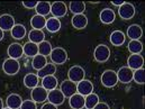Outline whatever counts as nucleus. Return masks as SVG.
I'll use <instances>...</instances> for the list:
<instances>
[{
	"mask_svg": "<svg viewBox=\"0 0 145 109\" xmlns=\"http://www.w3.org/2000/svg\"><path fill=\"white\" fill-rule=\"evenodd\" d=\"M93 109H110V107L108 106V104L99 101V102H98V104L95 106V108H93Z\"/></svg>",
	"mask_w": 145,
	"mask_h": 109,
	"instance_id": "obj_39",
	"label": "nucleus"
},
{
	"mask_svg": "<svg viewBox=\"0 0 145 109\" xmlns=\"http://www.w3.org/2000/svg\"><path fill=\"white\" fill-rule=\"evenodd\" d=\"M57 84H59V81L55 75H48V76H45L42 79V87L44 89H46L47 91L56 89Z\"/></svg>",
	"mask_w": 145,
	"mask_h": 109,
	"instance_id": "obj_22",
	"label": "nucleus"
},
{
	"mask_svg": "<svg viewBox=\"0 0 145 109\" xmlns=\"http://www.w3.org/2000/svg\"><path fill=\"white\" fill-rule=\"evenodd\" d=\"M51 62L55 65H62L68 61V52L63 47H54L50 54Z\"/></svg>",
	"mask_w": 145,
	"mask_h": 109,
	"instance_id": "obj_1",
	"label": "nucleus"
},
{
	"mask_svg": "<svg viewBox=\"0 0 145 109\" xmlns=\"http://www.w3.org/2000/svg\"><path fill=\"white\" fill-rule=\"evenodd\" d=\"M76 92L80 93L83 97L92 93L93 92V84H92V82L90 80H86V79H83L82 81L78 82L76 83Z\"/></svg>",
	"mask_w": 145,
	"mask_h": 109,
	"instance_id": "obj_13",
	"label": "nucleus"
},
{
	"mask_svg": "<svg viewBox=\"0 0 145 109\" xmlns=\"http://www.w3.org/2000/svg\"><path fill=\"white\" fill-rule=\"evenodd\" d=\"M19 109H37V104L34 102L32 99L31 100H23V104Z\"/></svg>",
	"mask_w": 145,
	"mask_h": 109,
	"instance_id": "obj_37",
	"label": "nucleus"
},
{
	"mask_svg": "<svg viewBox=\"0 0 145 109\" xmlns=\"http://www.w3.org/2000/svg\"><path fill=\"white\" fill-rule=\"evenodd\" d=\"M144 65V57L142 56V54H132L128 56L127 59V67L135 71L138 69H142Z\"/></svg>",
	"mask_w": 145,
	"mask_h": 109,
	"instance_id": "obj_9",
	"label": "nucleus"
},
{
	"mask_svg": "<svg viewBox=\"0 0 145 109\" xmlns=\"http://www.w3.org/2000/svg\"><path fill=\"white\" fill-rule=\"evenodd\" d=\"M124 2H125V1H121V0H115V1H111V3H112L114 6H117V7H120Z\"/></svg>",
	"mask_w": 145,
	"mask_h": 109,
	"instance_id": "obj_41",
	"label": "nucleus"
},
{
	"mask_svg": "<svg viewBox=\"0 0 145 109\" xmlns=\"http://www.w3.org/2000/svg\"><path fill=\"white\" fill-rule=\"evenodd\" d=\"M35 10H36V15L45 17L48 14H51V3L47 1H38Z\"/></svg>",
	"mask_w": 145,
	"mask_h": 109,
	"instance_id": "obj_28",
	"label": "nucleus"
},
{
	"mask_svg": "<svg viewBox=\"0 0 145 109\" xmlns=\"http://www.w3.org/2000/svg\"><path fill=\"white\" fill-rule=\"evenodd\" d=\"M99 19L103 24L105 25H110L115 22L116 19V14L111 8H104L100 14H99Z\"/></svg>",
	"mask_w": 145,
	"mask_h": 109,
	"instance_id": "obj_16",
	"label": "nucleus"
},
{
	"mask_svg": "<svg viewBox=\"0 0 145 109\" xmlns=\"http://www.w3.org/2000/svg\"><path fill=\"white\" fill-rule=\"evenodd\" d=\"M99 96L95 92L88 95L84 97V108L86 109H93L95 106L99 102Z\"/></svg>",
	"mask_w": 145,
	"mask_h": 109,
	"instance_id": "obj_31",
	"label": "nucleus"
},
{
	"mask_svg": "<svg viewBox=\"0 0 145 109\" xmlns=\"http://www.w3.org/2000/svg\"><path fill=\"white\" fill-rule=\"evenodd\" d=\"M47 64V57L43 56V55H39L37 54L36 56L33 57V61H32V67L36 70V71H39L42 68H44L45 65Z\"/></svg>",
	"mask_w": 145,
	"mask_h": 109,
	"instance_id": "obj_34",
	"label": "nucleus"
},
{
	"mask_svg": "<svg viewBox=\"0 0 145 109\" xmlns=\"http://www.w3.org/2000/svg\"><path fill=\"white\" fill-rule=\"evenodd\" d=\"M39 83V78L37 76L36 73H27L24 76V86L28 89L36 88Z\"/></svg>",
	"mask_w": 145,
	"mask_h": 109,
	"instance_id": "obj_25",
	"label": "nucleus"
},
{
	"mask_svg": "<svg viewBox=\"0 0 145 109\" xmlns=\"http://www.w3.org/2000/svg\"><path fill=\"white\" fill-rule=\"evenodd\" d=\"M71 24L75 29H84L88 26V17L84 14L73 15L71 19Z\"/></svg>",
	"mask_w": 145,
	"mask_h": 109,
	"instance_id": "obj_18",
	"label": "nucleus"
},
{
	"mask_svg": "<svg viewBox=\"0 0 145 109\" xmlns=\"http://www.w3.org/2000/svg\"><path fill=\"white\" fill-rule=\"evenodd\" d=\"M3 37H5V32H3V31L0 28V42L3 39Z\"/></svg>",
	"mask_w": 145,
	"mask_h": 109,
	"instance_id": "obj_42",
	"label": "nucleus"
},
{
	"mask_svg": "<svg viewBox=\"0 0 145 109\" xmlns=\"http://www.w3.org/2000/svg\"><path fill=\"white\" fill-rule=\"evenodd\" d=\"M38 1H23V6L27 9H35Z\"/></svg>",
	"mask_w": 145,
	"mask_h": 109,
	"instance_id": "obj_38",
	"label": "nucleus"
},
{
	"mask_svg": "<svg viewBox=\"0 0 145 109\" xmlns=\"http://www.w3.org/2000/svg\"><path fill=\"white\" fill-rule=\"evenodd\" d=\"M69 9L73 15L83 14L86 10V3L83 1H71L69 5Z\"/></svg>",
	"mask_w": 145,
	"mask_h": 109,
	"instance_id": "obj_32",
	"label": "nucleus"
},
{
	"mask_svg": "<svg viewBox=\"0 0 145 109\" xmlns=\"http://www.w3.org/2000/svg\"><path fill=\"white\" fill-rule=\"evenodd\" d=\"M68 12V7L63 1H56L51 3V14L55 18H62L67 15Z\"/></svg>",
	"mask_w": 145,
	"mask_h": 109,
	"instance_id": "obj_7",
	"label": "nucleus"
},
{
	"mask_svg": "<svg viewBox=\"0 0 145 109\" xmlns=\"http://www.w3.org/2000/svg\"><path fill=\"white\" fill-rule=\"evenodd\" d=\"M3 109H10V108H8V107H6V108H5V107H3Z\"/></svg>",
	"mask_w": 145,
	"mask_h": 109,
	"instance_id": "obj_44",
	"label": "nucleus"
},
{
	"mask_svg": "<svg viewBox=\"0 0 145 109\" xmlns=\"http://www.w3.org/2000/svg\"><path fill=\"white\" fill-rule=\"evenodd\" d=\"M100 81H101V84L104 87H106V88H114L118 83L117 73L114 70H106L101 74Z\"/></svg>",
	"mask_w": 145,
	"mask_h": 109,
	"instance_id": "obj_5",
	"label": "nucleus"
},
{
	"mask_svg": "<svg viewBox=\"0 0 145 109\" xmlns=\"http://www.w3.org/2000/svg\"><path fill=\"white\" fill-rule=\"evenodd\" d=\"M19 70H20V63L18 60L8 57L2 63V71L7 75H15L19 72Z\"/></svg>",
	"mask_w": 145,
	"mask_h": 109,
	"instance_id": "obj_3",
	"label": "nucleus"
},
{
	"mask_svg": "<svg viewBox=\"0 0 145 109\" xmlns=\"http://www.w3.org/2000/svg\"><path fill=\"white\" fill-rule=\"evenodd\" d=\"M27 34V31H26V27L23 25V24H16L12 29L10 31V35L14 39H17V40H20L23 39L24 37L26 36Z\"/></svg>",
	"mask_w": 145,
	"mask_h": 109,
	"instance_id": "obj_24",
	"label": "nucleus"
},
{
	"mask_svg": "<svg viewBox=\"0 0 145 109\" xmlns=\"http://www.w3.org/2000/svg\"><path fill=\"white\" fill-rule=\"evenodd\" d=\"M93 57L99 63L107 62L110 57V48L106 44H99L93 51Z\"/></svg>",
	"mask_w": 145,
	"mask_h": 109,
	"instance_id": "obj_2",
	"label": "nucleus"
},
{
	"mask_svg": "<svg viewBox=\"0 0 145 109\" xmlns=\"http://www.w3.org/2000/svg\"><path fill=\"white\" fill-rule=\"evenodd\" d=\"M7 54L10 59H14V60H19L23 57L24 55V48H23V45H20L19 43H11L9 46H8V50H7Z\"/></svg>",
	"mask_w": 145,
	"mask_h": 109,
	"instance_id": "obj_11",
	"label": "nucleus"
},
{
	"mask_svg": "<svg viewBox=\"0 0 145 109\" xmlns=\"http://www.w3.org/2000/svg\"><path fill=\"white\" fill-rule=\"evenodd\" d=\"M23 48H24V55H26L27 57H34L38 54V45L29 40L23 45Z\"/></svg>",
	"mask_w": 145,
	"mask_h": 109,
	"instance_id": "obj_27",
	"label": "nucleus"
},
{
	"mask_svg": "<svg viewBox=\"0 0 145 109\" xmlns=\"http://www.w3.org/2000/svg\"><path fill=\"white\" fill-rule=\"evenodd\" d=\"M7 107L10 109H19L23 104V98L18 93H10L6 100Z\"/></svg>",
	"mask_w": 145,
	"mask_h": 109,
	"instance_id": "obj_19",
	"label": "nucleus"
},
{
	"mask_svg": "<svg viewBox=\"0 0 145 109\" xmlns=\"http://www.w3.org/2000/svg\"><path fill=\"white\" fill-rule=\"evenodd\" d=\"M47 100H48V102H51L55 106H60V105H63V102L65 101V97L60 89H54V90L48 91Z\"/></svg>",
	"mask_w": 145,
	"mask_h": 109,
	"instance_id": "obj_12",
	"label": "nucleus"
},
{
	"mask_svg": "<svg viewBox=\"0 0 145 109\" xmlns=\"http://www.w3.org/2000/svg\"><path fill=\"white\" fill-rule=\"evenodd\" d=\"M28 39H29V42L35 43V44L38 45L40 42L45 40V34H44L43 31L32 29V31H29V33H28Z\"/></svg>",
	"mask_w": 145,
	"mask_h": 109,
	"instance_id": "obj_30",
	"label": "nucleus"
},
{
	"mask_svg": "<svg viewBox=\"0 0 145 109\" xmlns=\"http://www.w3.org/2000/svg\"><path fill=\"white\" fill-rule=\"evenodd\" d=\"M47 95H48V91L46 89L37 86L36 88L32 89L31 98L36 104H43V102H45V100H47Z\"/></svg>",
	"mask_w": 145,
	"mask_h": 109,
	"instance_id": "obj_8",
	"label": "nucleus"
},
{
	"mask_svg": "<svg viewBox=\"0 0 145 109\" xmlns=\"http://www.w3.org/2000/svg\"><path fill=\"white\" fill-rule=\"evenodd\" d=\"M60 90L62 91L65 98H70L74 93H76V83L70 81L69 79L64 80L60 86Z\"/></svg>",
	"mask_w": 145,
	"mask_h": 109,
	"instance_id": "obj_14",
	"label": "nucleus"
},
{
	"mask_svg": "<svg viewBox=\"0 0 145 109\" xmlns=\"http://www.w3.org/2000/svg\"><path fill=\"white\" fill-rule=\"evenodd\" d=\"M133 81H135L137 84H144L145 82V71L144 69H138L133 71Z\"/></svg>",
	"mask_w": 145,
	"mask_h": 109,
	"instance_id": "obj_36",
	"label": "nucleus"
},
{
	"mask_svg": "<svg viewBox=\"0 0 145 109\" xmlns=\"http://www.w3.org/2000/svg\"><path fill=\"white\" fill-rule=\"evenodd\" d=\"M40 109H57V106H55L51 102H45V104H43Z\"/></svg>",
	"mask_w": 145,
	"mask_h": 109,
	"instance_id": "obj_40",
	"label": "nucleus"
},
{
	"mask_svg": "<svg viewBox=\"0 0 145 109\" xmlns=\"http://www.w3.org/2000/svg\"><path fill=\"white\" fill-rule=\"evenodd\" d=\"M0 109H3V101L1 98H0Z\"/></svg>",
	"mask_w": 145,
	"mask_h": 109,
	"instance_id": "obj_43",
	"label": "nucleus"
},
{
	"mask_svg": "<svg viewBox=\"0 0 145 109\" xmlns=\"http://www.w3.org/2000/svg\"><path fill=\"white\" fill-rule=\"evenodd\" d=\"M127 48L131 54H141L143 51V44L141 40H129L127 44Z\"/></svg>",
	"mask_w": 145,
	"mask_h": 109,
	"instance_id": "obj_35",
	"label": "nucleus"
},
{
	"mask_svg": "<svg viewBox=\"0 0 145 109\" xmlns=\"http://www.w3.org/2000/svg\"><path fill=\"white\" fill-rule=\"evenodd\" d=\"M52 50H53V46L48 40H43L38 44V54L39 55H43V56L47 57L51 54Z\"/></svg>",
	"mask_w": 145,
	"mask_h": 109,
	"instance_id": "obj_33",
	"label": "nucleus"
},
{
	"mask_svg": "<svg viewBox=\"0 0 145 109\" xmlns=\"http://www.w3.org/2000/svg\"><path fill=\"white\" fill-rule=\"evenodd\" d=\"M68 76H69L70 81H72L74 83H78V82H80V81H82L84 79L86 71L80 65H73L68 71Z\"/></svg>",
	"mask_w": 145,
	"mask_h": 109,
	"instance_id": "obj_6",
	"label": "nucleus"
},
{
	"mask_svg": "<svg viewBox=\"0 0 145 109\" xmlns=\"http://www.w3.org/2000/svg\"><path fill=\"white\" fill-rule=\"evenodd\" d=\"M55 73H56V65L53 64L52 62L51 63L47 62V64L44 68H42L39 71H37V76L39 79H43V78L48 76V75H54Z\"/></svg>",
	"mask_w": 145,
	"mask_h": 109,
	"instance_id": "obj_26",
	"label": "nucleus"
},
{
	"mask_svg": "<svg viewBox=\"0 0 145 109\" xmlns=\"http://www.w3.org/2000/svg\"><path fill=\"white\" fill-rule=\"evenodd\" d=\"M109 40H110V43L114 46H121V45H124V43L126 40V35H125L124 32L117 29V31L111 32L110 37H109Z\"/></svg>",
	"mask_w": 145,
	"mask_h": 109,
	"instance_id": "obj_20",
	"label": "nucleus"
},
{
	"mask_svg": "<svg viewBox=\"0 0 145 109\" xmlns=\"http://www.w3.org/2000/svg\"><path fill=\"white\" fill-rule=\"evenodd\" d=\"M116 73H117L118 82H120V83L128 84V83H131L133 81V70H131L128 67L119 68V70Z\"/></svg>",
	"mask_w": 145,
	"mask_h": 109,
	"instance_id": "obj_10",
	"label": "nucleus"
},
{
	"mask_svg": "<svg viewBox=\"0 0 145 109\" xmlns=\"http://www.w3.org/2000/svg\"><path fill=\"white\" fill-rule=\"evenodd\" d=\"M15 25H16V20L14 16H11L10 14H3L0 16V28L3 32L11 31Z\"/></svg>",
	"mask_w": 145,
	"mask_h": 109,
	"instance_id": "obj_15",
	"label": "nucleus"
},
{
	"mask_svg": "<svg viewBox=\"0 0 145 109\" xmlns=\"http://www.w3.org/2000/svg\"><path fill=\"white\" fill-rule=\"evenodd\" d=\"M45 25H46V19L43 16L34 15L31 19V26L33 27V29L42 31L43 28H45Z\"/></svg>",
	"mask_w": 145,
	"mask_h": 109,
	"instance_id": "obj_29",
	"label": "nucleus"
},
{
	"mask_svg": "<svg viewBox=\"0 0 145 109\" xmlns=\"http://www.w3.org/2000/svg\"><path fill=\"white\" fill-rule=\"evenodd\" d=\"M136 9L135 6L131 2H124L120 7H118V15L124 20H129L135 16Z\"/></svg>",
	"mask_w": 145,
	"mask_h": 109,
	"instance_id": "obj_4",
	"label": "nucleus"
},
{
	"mask_svg": "<svg viewBox=\"0 0 145 109\" xmlns=\"http://www.w3.org/2000/svg\"><path fill=\"white\" fill-rule=\"evenodd\" d=\"M126 35L131 40H140V38L143 36V29L140 25L132 24V25L128 26Z\"/></svg>",
	"mask_w": 145,
	"mask_h": 109,
	"instance_id": "obj_17",
	"label": "nucleus"
},
{
	"mask_svg": "<svg viewBox=\"0 0 145 109\" xmlns=\"http://www.w3.org/2000/svg\"><path fill=\"white\" fill-rule=\"evenodd\" d=\"M45 28L48 33H57L60 29H61V22L60 19L55 18V17H50L46 19V25H45Z\"/></svg>",
	"mask_w": 145,
	"mask_h": 109,
	"instance_id": "obj_21",
	"label": "nucleus"
},
{
	"mask_svg": "<svg viewBox=\"0 0 145 109\" xmlns=\"http://www.w3.org/2000/svg\"><path fill=\"white\" fill-rule=\"evenodd\" d=\"M69 105L72 109H83L84 108V97L80 93H74L69 98Z\"/></svg>",
	"mask_w": 145,
	"mask_h": 109,
	"instance_id": "obj_23",
	"label": "nucleus"
}]
</instances>
